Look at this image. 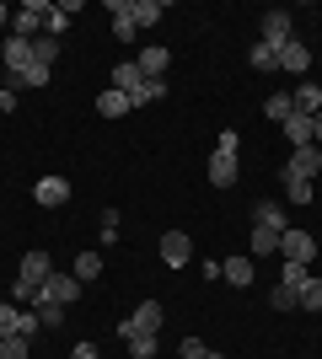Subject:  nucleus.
<instances>
[{
  "label": "nucleus",
  "instance_id": "nucleus-20",
  "mask_svg": "<svg viewBox=\"0 0 322 359\" xmlns=\"http://www.w3.org/2000/svg\"><path fill=\"white\" fill-rule=\"evenodd\" d=\"M279 129H285V140H290V145H311V118H307V113H290Z\"/></svg>",
  "mask_w": 322,
  "mask_h": 359
},
{
  "label": "nucleus",
  "instance_id": "nucleus-14",
  "mask_svg": "<svg viewBox=\"0 0 322 359\" xmlns=\"http://www.w3.org/2000/svg\"><path fill=\"white\" fill-rule=\"evenodd\" d=\"M0 60H6V75H22V70L32 65V43H22V38H6Z\"/></svg>",
  "mask_w": 322,
  "mask_h": 359
},
{
  "label": "nucleus",
  "instance_id": "nucleus-17",
  "mask_svg": "<svg viewBox=\"0 0 322 359\" xmlns=\"http://www.w3.org/2000/svg\"><path fill=\"white\" fill-rule=\"evenodd\" d=\"M290 107H295V113H307V118H317V113H322V86H317V81H307V86H295Z\"/></svg>",
  "mask_w": 322,
  "mask_h": 359
},
{
  "label": "nucleus",
  "instance_id": "nucleus-39",
  "mask_svg": "<svg viewBox=\"0 0 322 359\" xmlns=\"http://www.w3.org/2000/svg\"><path fill=\"white\" fill-rule=\"evenodd\" d=\"M215 150H242V135H236V129H226V135H220V145Z\"/></svg>",
  "mask_w": 322,
  "mask_h": 359
},
{
  "label": "nucleus",
  "instance_id": "nucleus-24",
  "mask_svg": "<svg viewBox=\"0 0 322 359\" xmlns=\"http://www.w3.org/2000/svg\"><path fill=\"white\" fill-rule=\"evenodd\" d=\"M123 344H129L135 359H156V332H135V338H123Z\"/></svg>",
  "mask_w": 322,
  "mask_h": 359
},
{
  "label": "nucleus",
  "instance_id": "nucleus-37",
  "mask_svg": "<svg viewBox=\"0 0 322 359\" xmlns=\"http://www.w3.org/2000/svg\"><path fill=\"white\" fill-rule=\"evenodd\" d=\"M269 306H274V311H290V306H295V290L274 285V295H269Z\"/></svg>",
  "mask_w": 322,
  "mask_h": 359
},
{
  "label": "nucleus",
  "instance_id": "nucleus-4",
  "mask_svg": "<svg viewBox=\"0 0 322 359\" xmlns=\"http://www.w3.org/2000/svg\"><path fill=\"white\" fill-rule=\"evenodd\" d=\"M279 257H285V263H301V269H311V257H317V236H311V231H285V236H279Z\"/></svg>",
  "mask_w": 322,
  "mask_h": 359
},
{
  "label": "nucleus",
  "instance_id": "nucleus-5",
  "mask_svg": "<svg viewBox=\"0 0 322 359\" xmlns=\"http://www.w3.org/2000/svg\"><path fill=\"white\" fill-rule=\"evenodd\" d=\"M188 257H194V236L188 231H161V263L167 269H188Z\"/></svg>",
  "mask_w": 322,
  "mask_h": 359
},
{
  "label": "nucleus",
  "instance_id": "nucleus-21",
  "mask_svg": "<svg viewBox=\"0 0 322 359\" xmlns=\"http://www.w3.org/2000/svg\"><path fill=\"white\" fill-rule=\"evenodd\" d=\"M54 60H60V38L38 32V38H32V65H48V70H54Z\"/></svg>",
  "mask_w": 322,
  "mask_h": 359
},
{
  "label": "nucleus",
  "instance_id": "nucleus-8",
  "mask_svg": "<svg viewBox=\"0 0 322 359\" xmlns=\"http://www.w3.org/2000/svg\"><path fill=\"white\" fill-rule=\"evenodd\" d=\"M81 295V279L76 273H48V285L38 290V300H54V306H70Z\"/></svg>",
  "mask_w": 322,
  "mask_h": 359
},
{
  "label": "nucleus",
  "instance_id": "nucleus-9",
  "mask_svg": "<svg viewBox=\"0 0 322 359\" xmlns=\"http://www.w3.org/2000/svg\"><path fill=\"white\" fill-rule=\"evenodd\" d=\"M204 177H210L215 188H231V182H236V150H215L210 166H204Z\"/></svg>",
  "mask_w": 322,
  "mask_h": 359
},
{
  "label": "nucleus",
  "instance_id": "nucleus-36",
  "mask_svg": "<svg viewBox=\"0 0 322 359\" xmlns=\"http://www.w3.org/2000/svg\"><path fill=\"white\" fill-rule=\"evenodd\" d=\"M102 241H107V247L119 241V210H102Z\"/></svg>",
  "mask_w": 322,
  "mask_h": 359
},
{
  "label": "nucleus",
  "instance_id": "nucleus-35",
  "mask_svg": "<svg viewBox=\"0 0 322 359\" xmlns=\"http://www.w3.org/2000/svg\"><path fill=\"white\" fill-rule=\"evenodd\" d=\"M38 327H43L38 311H22V316H16V338H27V344H32V332H38Z\"/></svg>",
  "mask_w": 322,
  "mask_h": 359
},
{
  "label": "nucleus",
  "instance_id": "nucleus-18",
  "mask_svg": "<svg viewBox=\"0 0 322 359\" xmlns=\"http://www.w3.org/2000/svg\"><path fill=\"white\" fill-rule=\"evenodd\" d=\"M129 22L135 27H156L161 22V0H129Z\"/></svg>",
  "mask_w": 322,
  "mask_h": 359
},
{
  "label": "nucleus",
  "instance_id": "nucleus-29",
  "mask_svg": "<svg viewBox=\"0 0 322 359\" xmlns=\"http://www.w3.org/2000/svg\"><path fill=\"white\" fill-rule=\"evenodd\" d=\"M0 359H32V348H27V338H0Z\"/></svg>",
  "mask_w": 322,
  "mask_h": 359
},
{
  "label": "nucleus",
  "instance_id": "nucleus-41",
  "mask_svg": "<svg viewBox=\"0 0 322 359\" xmlns=\"http://www.w3.org/2000/svg\"><path fill=\"white\" fill-rule=\"evenodd\" d=\"M311 145L322 150V113H317V118H311Z\"/></svg>",
  "mask_w": 322,
  "mask_h": 359
},
{
  "label": "nucleus",
  "instance_id": "nucleus-26",
  "mask_svg": "<svg viewBox=\"0 0 322 359\" xmlns=\"http://www.w3.org/2000/svg\"><path fill=\"white\" fill-rule=\"evenodd\" d=\"M32 311H38L43 327H60V322H65V306H54V300H32Z\"/></svg>",
  "mask_w": 322,
  "mask_h": 359
},
{
  "label": "nucleus",
  "instance_id": "nucleus-25",
  "mask_svg": "<svg viewBox=\"0 0 322 359\" xmlns=\"http://www.w3.org/2000/svg\"><path fill=\"white\" fill-rule=\"evenodd\" d=\"M263 113H269L274 123H285V118L295 113V107H290V91H279V97H269V102H263Z\"/></svg>",
  "mask_w": 322,
  "mask_h": 359
},
{
  "label": "nucleus",
  "instance_id": "nucleus-31",
  "mask_svg": "<svg viewBox=\"0 0 322 359\" xmlns=\"http://www.w3.org/2000/svg\"><path fill=\"white\" fill-rule=\"evenodd\" d=\"M307 279H311V269H301V263H285V279H279V285L301 295V285H307Z\"/></svg>",
  "mask_w": 322,
  "mask_h": 359
},
{
  "label": "nucleus",
  "instance_id": "nucleus-43",
  "mask_svg": "<svg viewBox=\"0 0 322 359\" xmlns=\"http://www.w3.org/2000/svg\"><path fill=\"white\" fill-rule=\"evenodd\" d=\"M204 359H220V354H215V348H210V354H204Z\"/></svg>",
  "mask_w": 322,
  "mask_h": 359
},
{
  "label": "nucleus",
  "instance_id": "nucleus-12",
  "mask_svg": "<svg viewBox=\"0 0 322 359\" xmlns=\"http://www.w3.org/2000/svg\"><path fill=\"white\" fill-rule=\"evenodd\" d=\"M253 220H258L263 231H279V236L290 231V220H285V204H279V198H258V210H253Z\"/></svg>",
  "mask_w": 322,
  "mask_h": 359
},
{
  "label": "nucleus",
  "instance_id": "nucleus-3",
  "mask_svg": "<svg viewBox=\"0 0 322 359\" xmlns=\"http://www.w3.org/2000/svg\"><path fill=\"white\" fill-rule=\"evenodd\" d=\"M161 300H140L135 316H119V338H135V332H161Z\"/></svg>",
  "mask_w": 322,
  "mask_h": 359
},
{
  "label": "nucleus",
  "instance_id": "nucleus-44",
  "mask_svg": "<svg viewBox=\"0 0 322 359\" xmlns=\"http://www.w3.org/2000/svg\"><path fill=\"white\" fill-rule=\"evenodd\" d=\"M317 86H322V81H317Z\"/></svg>",
  "mask_w": 322,
  "mask_h": 359
},
{
  "label": "nucleus",
  "instance_id": "nucleus-6",
  "mask_svg": "<svg viewBox=\"0 0 322 359\" xmlns=\"http://www.w3.org/2000/svg\"><path fill=\"white\" fill-rule=\"evenodd\" d=\"M317 172H322V150H317V145H295V150H290V161H285V177L311 182Z\"/></svg>",
  "mask_w": 322,
  "mask_h": 359
},
{
  "label": "nucleus",
  "instance_id": "nucleus-42",
  "mask_svg": "<svg viewBox=\"0 0 322 359\" xmlns=\"http://www.w3.org/2000/svg\"><path fill=\"white\" fill-rule=\"evenodd\" d=\"M0 27H11V6L6 0H0Z\"/></svg>",
  "mask_w": 322,
  "mask_h": 359
},
{
  "label": "nucleus",
  "instance_id": "nucleus-34",
  "mask_svg": "<svg viewBox=\"0 0 322 359\" xmlns=\"http://www.w3.org/2000/svg\"><path fill=\"white\" fill-rule=\"evenodd\" d=\"M65 27H70V16H65L60 6H48V22H43V32H48V38H60Z\"/></svg>",
  "mask_w": 322,
  "mask_h": 359
},
{
  "label": "nucleus",
  "instance_id": "nucleus-28",
  "mask_svg": "<svg viewBox=\"0 0 322 359\" xmlns=\"http://www.w3.org/2000/svg\"><path fill=\"white\" fill-rule=\"evenodd\" d=\"M253 252H279V231H263V225H253Z\"/></svg>",
  "mask_w": 322,
  "mask_h": 359
},
{
  "label": "nucleus",
  "instance_id": "nucleus-11",
  "mask_svg": "<svg viewBox=\"0 0 322 359\" xmlns=\"http://www.w3.org/2000/svg\"><path fill=\"white\" fill-rule=\"evenodd\" d=\"M167 60H172V54H167V48H161V43H151V48H140V75H145V81H167Z\"/></svg>",
  "mask_w": 322,
  "mask_h": 359
},
{
  "label": "nucleus",
  "instance_id": "nucleus-15",
  "mask_svg": "<svg viewBox=\"0 0 322 359\" xmlns=\"http://www.w3.org/2000/svg\"><path fill=\"white\" fill-rule=\"evenodd\" d=\"M253 257H226V263H220V279H226V285H236V290H247L253 285Z\"/></svg>",
  "mask_w": 322,
  "mask_h": 359
},
{
  "label": "nucleus",
  "instance_id": "nucleus-16",
  "mask_svg": "<svg viewBox=\"0 0 322 359\" xmlns=\"http://www.w3.org/2000/svg\"><path fill=\"white\" fill-rule=\"evenodd\" d=\"M145 86V75H140V65L135 60H123L119 70H113V91H123V97H129V102H135V91Z\"/></svg>",
  "mask_w": 322,
  "mask_h": 359
},
{
  "label": "nucleus",
  "instance_id": "nucleus-40",
  "mask_svg": "<svg viewBox=\"0 0 322 359\" xmlns=\"http://www.w3.org/2000/svg\"><path fill=\"white\" fill-rule=\"evenodd\" d=\"M70 359H97V344H76V354Z\"/></svg>",
  "mask_w": 322,
  "mask_h": 359
},
{
  "label": "nucleus",
  "instance_id": "nucleus-38",
  "mask_svg": "<svg viewBox=\"0 0 322 359\" xmlns=\"http://www.w3.org/2000/svg\"><path fill=\"white\" fill-rule=\"evenodd\" d=\"M210 348H204V338H183V359H204Z\"/></svg>",
  "mask_w": 322,
  "mask_h": 359
},
{
  "label": "nucleus",
  "instance_id": "nucleus-33",
  "mask_svg": "<svg viewBox=\"0 0 322 359\" xmlns=\"http://www.w3.org/2000/svg\"><path fill=\"white\" fill-rule=\"evenodd\" d=\"M16 316H22V311H16L11 300H0V338H11V332H16Z\"/></svg>",
  "mask_w": 322,
  "mask_h": 359
},
{
  "label": "nucleus",
  "instance_id": "nucleus-2",
  "mask_svg": "<svg viewBox=\"0 0 322 359\" xmlns=\"http://www.w3.org/2000/svg\"><path fill=\"white\" fill-rule=\"evenodd\" d=\"M43 22H48V0H27V6H16V11H11V38L32 43V38L43 32Z\"/></svg>",
  "mask_w": 322,
  "mask_h": 359
},
{
  "label": "nucleus",
  "instance_id": "nucleus-13",
  "mask_svg": "<svg viewBox=\"0 0 322 359\" xmlns=\"http://www.w3.org/2000/svg\"><path fill=\"white\" fill-rule=\"evenodd\" d=\"M274 54H279V70H290V75H301V70L311 65V48L301 43V38H290V43H279Z\"/></svg>",
  "mask_w": 322,
  "mask_h": 359
},
{
  "label": "nucleus",
  "instance_id": "nucleus-23",
  "mask_svg": "<svg viewBox=\"0 0 322 359\" xmlns=\"http://www.w3.org/2000/svg\"><path fill=\"white\" fill-rule=\"evenodd\" d=\"M295 306H301V311H322V279H317V273H311L307 285H301V295H295Z\"/></svg>",
  "mask_w": 322,
  "mask_h": 359
},
{
  "label": "nucleus",
  "instance_id": "nucleus-7",
  "mask_svg": "<svg viewBox=\"0 0 322 359\" xmlns=\"http://www.w3.org/2000/svg\"><path fill=\"white\" fill-rule=\"evenodd\" d=\"M32 204H38V210H60V204H70V182H65V177H38V182H32Z\"/></svg>",
  "mask_w": 322,
  "mask_h": 359
},
{
  "label": "nucleus",
  "instance_id": "nucleus-32",
  "mask_svg": "<svg viewBox=\"0 0 322 359\" xmlns=\"http://www.w3.org/2000/svg\"><path fill=\"white\" fill-rule=\"evenodd\" d=\"M285 194H290V204H311V182H301V177H285Z\"/></svg>",
  "mask_w": 322,
  "mask_h": 359
},
{
  "label": "nucleus",
  "instance_id": "nucleus-1",
  "mask_svg": "<svg viewBox=\"0 0 322 359\" xmlns=\"http://www.w3.org/2000/svg\"><path fill=\"white\" fill-rule=\"evenodd\" d=\"M48 273H54V257H48L43 247H32V252L22 257V269H16V285H11V306H16V300H38V290L48 285Z\"/></svg>",
  "mask_w": 322,
  "mask_h": 359
},
{
  "label": "nucleus",
  "instance_id": "nucleus-27",
  "mask_svg": "<svg viewBox=\"0 0 322 359\" xmlns=\"http://www.w3.org/2000/svg\"><path fill=\"white\" fill-rule=\"evenodd\" d=\"M247 60H253V70H279V54L269 43H253V54H247Z\"/></svg>",
  "mask_w": 322,
  "mask_h": 359
},
{
  "label": "nucleus",
  "instance_id": "nucleus-10",
  "mask_svg": "<svg viewBox=\"0 0 322 359\" xmlns=\"http://www.w3.org/2000/svg\"><path fill=\"white\" fill-rule=\"evenodd\" d=\"M295 32H290V11H269L263 16V38L258 43H269V48H279V43H290Z\"/></svg>",
  "mask_w": 322,
  "mask_h": 359
},
{
  "label": "nucleus",
  "instance_id": "nucleus-30",
  "mask_svg": "<svg viewBox=\"0 0 322 359\" xmlns=\"http://www.w3.org/2000/svg\"><path fill=\"white\" fill-rule=\"evenodd\" d=\"M140 102H167V81H145V86L135 91V107Z\"/></svg>",
  "mask_w": 322,
  "mask_h": 359
},
{
  "label": "nucleus",
  "instance_id": "nucleus-19",
  "mask_svg": "<svg viewBox=\"0 0 322 359\" xmlns=\"http://www.w3.org/2000/svg\"><path fill=\"white\" fill-rule=\"evenodd\" d=\"M129 107H135V102H129V97H123V91H113V86H107L102 97H97V113H102V118H123V113H129Z\"/></svg>",
  "mask_w": 322,
  "mask_h": 359
},
{
  "label": "nucleus",
  "instance_id": "nucleus-22",
  "mask_svg": "<svg viewBox=\"0 0 322 359\" xmlns=\"http://www.w3.org/2000/svg\"><path fill=\"white\" fill-rule=\"evenodd\" d=\"M97 273H102V252H76V279L81 285H92Z\"/></svg>",
  "mask_w": 322,
  "mask_h": 359
}]
</instances>
